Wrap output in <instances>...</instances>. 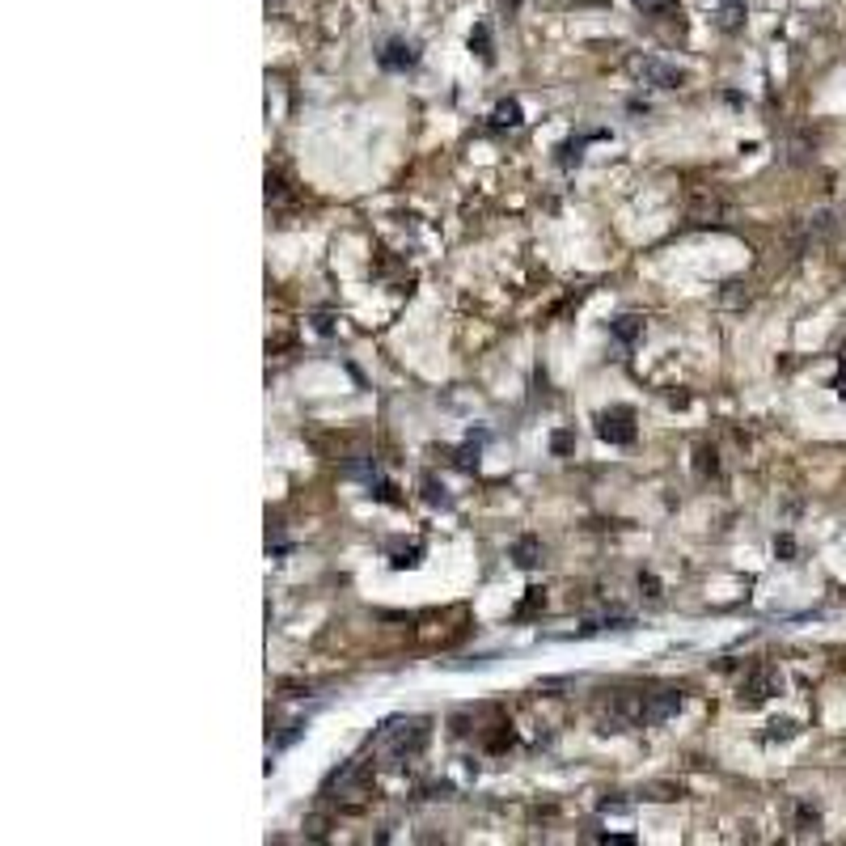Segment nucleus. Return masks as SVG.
Wrapping results in <instances>:
<instances>
[{"label": "nucleus", "mask_w": 846, "mask_h": 846, "mask_svg": "<svg viewBox=\"0 0 846 846\" xmlns=\"http://www.w3.org/2000/svg\"><path fill=\"white\" fill-rule=\"evenodd\" d=\"M427 741V728H423V719H394V724H385L381 736H377V745H389L394 750V758H406V753H415Z\"/></svg>", "instance_id": "obj_1"}, {"label": "nucleus", "mask_w": 846, "mask_h": 846, "mask_svg": "<svg viewBox=\"0 0 846 846\" xmlns=\"http://www.w3.org/2000/svg\"><path fill=\"white\" fill-rule=\"evenodd\" d=\"M596 432H601L605 441L627 444V441H634V415L627 411V406H614V411H605V415H601Z\"/></svg>", "instance_id": "obj_2"}, {"label": "nucleus", "mask_w": 846, "mask_h": 846, "mask_svg": "<svg viewBox=\"0 0 846 846\" xmlns=\"http://www.w3.org/2000/svg\"><path fill=\"white\" fill-rule=\"evenodd\" d=\"M779 686H783V681H779V673H774V669H758V673H753L750 681L741 686V703H745V707H758V703H762V698H770V694L779 690Z\"/></svg>", "instance_id": "obj_3"}, {"label": "nucleus", "mask_w": 846, "mask_h": 846, "mask_svg": "<svg viewBox=\"0 0 846 846\" xmlns=\"http://www.w3.org/2000/svg\"><path fill=\"white\" fill-rule=\"evenodd\" d=\"M415 47L411 42H389L381 51V68H389V73H403V68H415Z\"/></svg>", "instance_id": "obj_4"}, {"label": "nucleus", "mask_w": 846, "mask_h": 846, "mask_svg": "<svg viewBox=\"0 0 846 846\" xmlns=\"http://www.w3.org/2000/svg\"><path fill=\"white\" fill-rule=\"evenodd\" d=\"M634 73H639V77H652V81H660L665 89H673V85H681V73H673V68H665V64H656V59H634Z\"/></svg>", "instance_id": "obj_5"}, {"label": "nucleus", "mask_w": 846, "mask_h": 846, "mask_svg": "<svg viewBox=\"0 0 846 846\" xmlns=\"http://www.w3.org/2000/svg\"><path fill=\"white\" fill-rule=\"evenodd\" d=\"M614 335H618V339H627V343H634V339L643 335V322H639V318H618Z\"/></svg>", "instance_id": "obj_6"}, {"label": "nucleus", "mask_w": 846, "mask_h": 846, "mask_svg": "<svg viewBox=\"0 0 846 846\" xmlns=\"http://www.w3.org/2000/svg\"><path fill=\"white\" fill-rule=\"evenodd\" d=\"M517 563H520V567H534V563H538V542H534V538L520 542V546H517Z\"/></svg>", "instance_id": "obj_7"}, {"label": "nucleus", "mask_w": 846, "mask_h": 846, "mask_svg": "<svg viewBox=\"0 0 846 846\" xmlns=\"http://www.w3.org/2000/svg\"><path fill=\"white\" fill-rule=\"evenodd\" d=\"M470 47H479V56L491 59V35H487V26H479V30L470 35Z\"/></svg>", "instance_id": "obj_8"}, {"label": "nucleus", "mask_w": 846, "mask_h": 846, "mask_svg": "<svg viewBox=\"0 0 846 846\" xmlns=\"http://www.w3.org/2000/svg\"><path fill=\"white\" fill-rule=\"evenodd\" d=\"M643 13H665V9H673V0H634Z\"/></svg>", "instance_id": "obj_9"}, {"label": "nucleus", "mask_w": 846, "mask_h": 846, "mask_svg": "<svg viewBox=\"0 0 846 846\" xmlns=\"http://www.w3.org/2000/svg\"><path fill=\"white\" fill-rule=\"evenodd\" d=\"M500 123H520V106H517V102H504V106H500Z\"/></svg>", "instance_id": "obj_10"}, {"label": "nucleus", "mask_w": 846, "mask_h": 846, "mask_svg": "<svg viewBox=\"0 0 846 846\" xmlns=\"http://www.w3.org/2000/svg\"><path fill=\"white\" fill-rule=\"evenodd\" d=\"M736 21H741V4H728V9H724V26H728V30H732Z\"/></svg>", "instance_id": "obj_11"}, {"label": "nucleus", "mask_w": 846, "mask_h": 846, "mask_svg": "<svg viewBox=\"0 0 846 846\" xmlns=\"http://www.w3.org/2000/svg\"><path fill=\"white\" fill-rule=\"evenodd\" d=\"M838 394H842V398H846V373H842V377H838Z\"/></svg>", "instance_id": "obj_12"}]
</instances>
